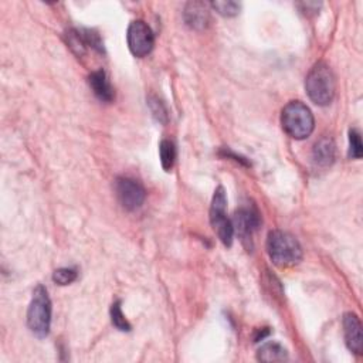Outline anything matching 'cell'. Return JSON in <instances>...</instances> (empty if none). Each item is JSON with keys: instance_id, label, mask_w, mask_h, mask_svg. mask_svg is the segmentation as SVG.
<instances>
[{"instance_id": "cell-14", "label": "cell", "mask_w": 363, "mask_h": 363, "mask_svg": "<svg viewBox=\"0 0 363 363\" xmlns=\"http://www.w3.org/2000/svg\"><path fill=\"white\" fill-rule=\"evenodd\" d=\"M159 152H160V162H162V166L165 171H171L175 165V159H176V149L175 145L171 142V140H162L159 145Z\"/></svg>"}, {"instance_id": "cell-7", "label": "cell", "mask_w": 363, "mask_h": 363, "mask_svg": "<svg viewBox=\"0 0 363 363\" xmlns=\"http://www.w3.org/2000/svg\"><path fill=\"white\" fill-rule=\"evenodd\" d=\"M127 40L131 53L138 58L148 55L155 45V36L151 27L142 20H135L129 25Z\"/></svg>"}, {"instance_id": "cell-18", "label": "cell", "mask_w": 363, "mask_h": 363, "mask_svg": "<svg viewBox=\"0 0 363 363\" xmlns=\"http://www.w3.org/2000/svg\"><path fill=\"white\" fill-rule=\"evenodd\" d=\"M363 155V145L360 134L356 129L349 131V156L352 159H360Z\"/></svg>"}, {"instance_id": "cell-19", "label": "cell", "mask_w": 363, "mask_h": 363, "mask_svg": "<svg viewBox=\"0 0 363 363\" xmlns=\"http://www.w3.org/2000/svg\"><path fill=\"white\" fill-rule=\"evenodd\" d=\"M77 279V271L74 268H58L53 274V281L58 286H68Z\"/></svg>"}, {"instance_id": "cell-9", "label": "cell", "mask_w": 363, "mask_h": 363, "mask_svg": "<svg viewBox=\"0 0 363 363\" xmlns=\"http://www.w3.org/2000/svg\"><path fill=\"white\" fill-rule=\"evenodd\" d=\"M344 334L345 342L349 351L356 355H362L363 349V336H362V324L356 314L348 312L344 316Z\"/></svg>"}, {"instance_id": "cell-2", "label": "cell", "mask_w": 363, "mask_h": 363, "mask_svg": "<svg viewBox=\"0 0 363 363\" xmlns=\"http://www.w3.org/2000/svg\"><path fill=\"white\" fill-rule=\"evenodd\" d=\"M305 90L311 101L316 105H329L336 91L335 75L331 67L325 63L315 64L307 75Z\"/></svg>"}, {"instance_id": "cell-1", "label": "cell", "mask_w": 363, "mask_h": 363, "mask_svg": "<svg viewBox=\"0 0 363 363\" xmlns=\"http://www.w3.org/2000/svg\"><path fill=\"white\" fill-rule=\"evenodd\" d=\"M267 251L273 263L278 267H292L302 260L299 241L290 233L274 230L267 238Z\"/></svg>"}, {"instance_id": "cell-5", "label": "cell", "mask_w": 363, "mask_h": 363, "mask_svg": "<svg viewBox=\"0 0 363 363\" xmlns=\"http://www.w3.org/2000/svg\"><path fill=\"white\" fill-rule=\"evenodd\" d=\"M226 205H227L226 192L223 188L218 186L214 192L213 201H212L210 223H212L214 231L217 233L221 243H223L226 247H230L233 243L234 229H233L231 220L227 218V216H226Z\"/></svg>"}, {"instance_id": "cell-12", "label": "cell", "mask_w": 363, "mask_h": 363, "mask_svg": "<svg viewBox=\"0 0 363 363\" xmlns=\"http://www.w3.org/2000/svg\"><path fill=\"white\" fill-rule=\"evenodd\" d=\"M88 83L97 98H99L101 101H104V103H111L114 99V90L108 82L104 70L94 71L88 78Z\"/></svg>"}, {"instance_id": "cell-3", "label": "cell", "mask_w": 363, "mask_h": 363, "mask_svg": "<svg viewBox=\"0 0 363 363\" xmlns=\"http://www.w3.org/2000/svg\"><path fill=\"white\" fill-rule=\"evenodd\" d=\"M281 125L291 138L305 139L308 138L315 127V121L311 110L301 101H291L282 110Z\"/></svg>"}, {"instance_id": "cell-20", "label": "cell", "mask_w": 363, "mask_h": 363, "mask_svg": "<svg viewBox=\"0 0 363 363\" xmlns=\"http://www.w3.org/2000/svg\"><path fill=\"white\" fill-rule=\"evenodd\" d=\"M212 8L221 16L233 17L240 13V5L236 2H213Z\"/></svg>"}, {"instance_id": "cell-6", "label": "cell", "mask_w": 363, "mask_h": 363, "mask_svg": "<svg viewBox=\"0 0 363 363\" xmlns=\"http://www.w3.org/2000/svg\"><path fill=\"white\" fill-rule=\"evenodd\" d=\"M115 192L121 206L129 212L142 206L147 197L144 186L138 180L129 177H118L115 182Z\"/></svg>"}, {"instance_id": "cell-13", "label": "cell", "mask_w": 363, "mask_h": 363, "mask_svg": "<svg viewBox=\"0 0 363 363\" xmlns=\"http://www.w3.org/2000/svg\"><path fill=\"white\" fill-rule=\"evenodd\" d=\"M257 359L261 362H284L288 359L287 349L277 342H268L257 352Z\"/></svg>"}, {"instance_id": "cell-17", "label": "cell", "mask_w": 363, "mask_h": 363, "mask_svg": "<svg viewBox=\"0 0 363 363\" xmlns=\"http://www.w3.org/2000/svg\"><path fill=\"white\" fill-rule=\"evenodd\" d=\"M111 319H112V324L123 332H128L131 331V325L129 322L127 321V318L123 314V310H121V302L116 301L112 304L111 307Z\"/></svg>"}, {"instance_id": "cell-4", "label": "cell", "mask_w": 363, "mask_h": 363, "mask_svg": "<svg viewBox=\"0 0 363 363\" xmlns=\"http://www.w3.org/2000/svg\"><path fill=\"white\" fill-rule=\"evenodd\" d=\"M27 325L37 338H46L50 332L51 301L47 290L43 286H38L33 292L27 311Z\"/></svg>"}, {"instance_id": "cell-16", "label": "cell", "mask_w": 363, "mask_h": 363, "mask_svg": "<svg viewBox=\"0 0 363 363\" xmlns=\"http://www.w3.org/2000/svg\"><path fill=\"white\" fill-rule=\"evenodd\" d=\"M67 42L70 49L77 54V55H83L87 49V43L84 40L83 33L79 30H70L67 33Z\"/></svg>"}, {"instance_id": "cell-10", "label": "cell", "mask_w": 363, "mask_h": 363, "mask_svg": "<svg viewBox=\"0 0 363 363\" xmlns=\"http://www.w3.org/2000/svg\"><path fill=\"white\" fill-rule=\"evenodd\" d=\"M184 17L189 27L195 30H203L208 27L210 20L209 8L203 2H190L185 8Z\"/></svg>"}, {"instance_id": "cell-8", "label": "cell", "mask_w": 363, "mask_h": 363, "mask_svg": "<svg viewBox=\"0 0 363 363\" xmlns=\"http://www.w3.org/2000/svg\"><path fill=\"white\" fill-rule=\"evenodd\" d=\"M233 229L234 233L238 234V237L243 241V245L251 249L253 246V233L260 226V214L253 208H241L236 212L233 217Z\"/></svg>"}, {"instance_id": "cell-11", "label": "cell", "mask_w": 363, "mask_h": 363, "mask_svg": "<svg viewBox=\"0 0 363 363\" xmlns=\"http://www.w3.org/2000/svg\"><path fill=\"white\" fill-rule=\"evenodd\" d=\"M335 153H336V147L334 139L329 136L325 138H321L318 142L314 147L312 151V158H314V162L318 166H329L334 164L335 160Z\"/></svg>"}, {"instance_id": "cell-15", "label": "cell", "mask_w": 363, "mask_h": 363, "mask_svg": "<svg viewBox=\"0 0 363 363\" xmlns=\"http://www.w3.org/2000/svg\"><path fill=\"white\" fill-rule=\"evenodd\" d=\"M148 105L151 108V112L152 115L155 116V119L158 121V123L160 124H166L168 123V110L165 107V104L160 101L158 97L155 95H151L148 98Z\"/></svg>"}]
</instances>
